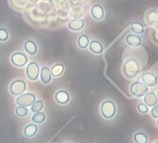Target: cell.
I'll list each match as a JSON object with an SVG mask.
<instances>
[{
    "label": "cell",
    "mask_w": 158,
    "mask_h": 143,
    "mask_svg": "<svg viewBox=\"0 0 158 143\" xmlns=\"http://www.w3.org/2000/svg\"><path fill=\"white\" fill-rule=\"evenodd\" d=\"M8 38H9L8 31L4 27H0V42H6Z\"/></svg>",
    "instance_id": "obj_26"
},
{
    "label": "cell",
    "mask_w": 158,
    "mask_h": 143,
    "mask_svg": "<svg viewBox=\"0 0 158 143\" xmlns=\"http://www.w3.org/2000/svg\"><path fill=\"white\" fill-rule=\"evenodd\" d=\"M36 101V97L32 93H23L16 99V103L19 106L30 107Z\"/></svg>",
    "instance_id": "obj_3"
},
{
    "label": "cell",
    "mask_w": 158,
    "mask_h": 143,
    "mask_svg": "<svg viewBox=\"0 0 158 143\" xmlns=\"http://www.w3.org/2000/svg\"><path fill=\"white\" fill-rule=\"evenodd\" d=\"M100 112H101L102 116L105 119L110 120V119L114 118L117 114V106L114 101L106 100L102 102V104L100 106Z\"/></svg>",
    "instance_id": "obj_1"
},
{
    "label": "cell",
    "mask_w": 158,
    "mask_h": 143,
    "mask_svg": "<svg viewBox=\"0 0 158 143\" xmlns=\"http://www.w3.org/2000/svg\"><path fill=\"white\" fill-rule=\"evenodd\" d=\"M38 130H39V128L36 124H29V125L25 126V127L23 129V135L26 138L31 139L37 135Z\"/></svg>",
    "instance_id": "obj_12"
},
{
    "label": "cell",
    "mask_w": 158,
    "mask_h": 143,
    "mask_svg": "<svg viewBox=\"0 0 158 143\" xmlns=\"http://www.w3.org/2000/svg\"><path fill=\"white\" fill-rule=\"evenodd\" d=\"M40 79L43 84L47 85L51 82L52 80V74H51V70L47 66H44L40 70Z\"/></svg>",
    "instance_id": "obj_14"
},
{
    "label": "cell",
    "mask_w": 158,
    "mask_h": 143,
    "mask_svg": "<svg viewBox=\"0 0 158 143\" xmlns=\"http://www.w3.org/2000/svg\"><path fill=\"white\" fill-rule=\"evenodd\" d=\"M23 48L24 50L31 56H34L37 54V51H38V47L36 45V43L33 41V40H26L24 42V45H23Z\"/></svg>",
    "instance_id": "obj_11"
},
{
    "label": "cell",
    "mask_w": 158,
    "mask_h": 143,
    "mask_svg": "<svg viewBox=\"0 0 158 143\" xmlns=\"http://www.w3.org/2000/svg\"><path fill=\"white\" fill-rule=\"evenodd\" d=\"M84 25H85V21L81 19H74L69 20V22L68 23L69 29L74 32L82 30L84 28Z\"/></svg>",
    "instance_id": "obj_13"
},
{
    "label": "cell",
    "mask_w": 158,
    "mask_h": 143,
    "mask_svg": "<svg viewBox=\"0 0 158 143\" xmlns=\"http://www.w3.org/2000/svg\"><path fill=\"white\" fill-rule=\"evenodd\" d=\"M130 90L132 96L136 98H142V97H144L145 94L148 92V87L145 86L142 82H134L131 86Z\"/></svg>",
    "instance_id": "obj_5"
},
{
    "label": "cell",
    "mask_w": 158,
    "mask_h": 143,
    "mask_svg": "<svg viewBox=\"0 0 158 143\" xmlns=\"http://www.w3.org/2000/svg\"><path fill=\"white\" fill-rule=\"evenodd\" d=\"M131 30L134 34H143V33L144 32V27H143V25L141 22H139V21H134V22H132L131 25Z\"/></svg>",
    "instance_id": "obj_22"
},
{
    "label": "cell",
    "mask_w": 158,
    "mask_h": 143,
    "mask_svg": "<svg viewBox=\"0 0 158 143\" xmlns=\"http://www.w3.org/2000/svg\"><path fill=\"white\" fill-rule=\"evenodd\" d=\"M50 70H51V74L53 77H59L64 73L65 67L62 63H56L53 65Z\"/></svg>",
    "instance_id": "obj_18"
},
{
    "label": "cell",
    "mask_w": 158,
    "mask_h": 143,
    "mask_svg": "<svg viewBox=\"0 0 158 143\" xmlns=\"http://www.w3.org/2000/svg\"><path fill=\"white\" fill-rule=\"evenodd\" d=\"M123 69H124V74L129 78L134 77L139 73V65H138L137 61L134 60H129L124 64Z\"/></svg>",
    "instance_id": "obj_6"
},
{
    "label": "cell",
    "mask_w": 158,
    "mask_h": 143,
    "mask_svg": "<svg viewBox=\"0 0 158 143\" xmlns=\"http://www.w3.org/2000/svg\"><path fill=\"white\" fill-rule=\"evenodd\" d=\"M137 110L140 114H146L148 112H149V109H148V106L144 103V102H140L138 105H137Z\"/></svg>",
    "instance_id": "obj_27"
},
{
    "label": "cell",
    "mask_w": 158,
    "mask_h": 143,
    "mask_svg": "<svg viewBox=\"0 0 158 143\" xmlns=\"http://www.w3.org/2000/svg\"><path fill=\"white\" fill-rule=\"evenodd\" d=\"M146 19H147V21L150 22V23L156 22L158 20V12L157 11H155V10L149 11L147 16H146Z\"/></svg>",
    "instance_id": "obj_25"
},
{
    "label": "cell",
    "mask_w": 158,
    "mask_h": 143,
    "mask_svg": "<svg viewBox=\"0 0 158 143\" xmlns=\"http://www.w3.org/2000/svg\"><path fill=\"white\" fill-rule=\"evenodd\" d=\"M156 143H158V141H156Z\"/></svg>",
    "instance_id": "obj_32"
},
{
    "label": "cell",
    "mask_w": 158,
    "mask_h": 143,
    "mask_svg": "<svg viewBox=\"0 0 158 143\" xmlns=\"http://www.w3.org/2000/svg\"><path fill=\"white\" fill-rule=\"evenodd\" d=\"M26 75L31 81H36L40 76V67L35 61H31L26 67Z\"/></svg>",
    "instance_id": "obj_4"
},
{
    "label": "cell",
    "mask_w": 158,
    "mask_h": 143,
    "mask_svg": "<svg viewBox=\"0 0 158 143\" xmlns=\"http://www.w3.org/2000/svg\"><path fill=\"white\" fill-rule=\"evenodd\" d=\"M28 113H29L28 108L27 107H24V106H18L15 109V114L18 117H20V118H23V117L27 116Z\"/></svg>",
    "instance_id": "obj_23"
},
{
    "label": "cell",
    "mask_w": 158,
    "mask_h": 143,
    "mask_svg": "<svg viewBox=\"0 0 158 143\" xmlns=\"http://www.w3.org/2000/svg\"><path fill=\"white\" fill-rule=\"evenodd\" d=\"M144 103L149 107H154L158 103L157 96L154 92H147L143 99Z\"/></svg>",
    "instance_id": "obj_15"
},
{
    "label": "cell",
    "mask_w": 158,
    "mask_h": 143,
    "mask_svg": "<svg viewBox=\"0 0 158 143\" xmlns=\"http://www.w3.org/2000/svg\"><path fill=\"white\" fill-rule=\"evenodd\" d=\"M10 60L14 66L18 68H23L28 63V57L22 52H15L11 55Z\"/></svg>",
    "instance_id": "obj_7"
},
{
    "label": "cell",
    "mask_w": 158,
    "mask_h": 143,
    "mask_svg": "<svg viewBox=\"0 0 158 143\" xmlns=\"http://www.w3.org/2000/svg\"><path fill=\"white\" fill-rule=\"evenodd\" d=\"M156 96H157V99H158V91H157V95H156Z\"/></svg>",
    "instance_id": "obj_30"
},
{
    "label": "cell",
    "mask_w": 158,
    "mask_h": 143,
    "mask_svg": "<svg viewBox=\"0 0 158 143\" xmlns=\"http://www.w3.org/2000/svg\"><path fill=\"white\" fill-rule=\"evenodd\" d=\"M89 48H90L91 52H93L94 54H101L103 52V50H104L103 45L97 40L91 41L90 44H89Z\"/></svg>",
    "instance_id": "obj_17"
},
{
    "label": "cell",
    "mask_w": 158,
    "mask_h": 143,
    "mask_svg": "<svg viewBox=\"0 0 158 143\" xmlns=\"http://www.w3.org/2000/svg\"><path fill=\"white\" fill-rule=\"evenodd\" d=\"M126 42L129 46L138 47L142 44V38L138 34H129L126 37Z\"/></svg>",
    "instance_id": "obj_16"
},
{
    "label": "cell",
    "mask_w": 158,
    "mask_h": 143,
    "mask_svg": "<svg viewBox=\"0 0 158 143\" xmlns=\"http://www.w3.org/2000/svg\"><path fill=\"white\" fill-rule=\"evenodd\" d=\"M65 143H72V142H65Z\"/></svg>",
    "instance_id": "obj_31"
},
{
    "label": "cell",
    "mask_w": 158,
    "mask_h": 143,
    "mask_svg": "<svg viewBox=\"0 0 158 143\" xmlns=\"http://www.w3.org/2000/svg\"><path fill=\"white\" fill-rule=\"evenodd\" d=\"M90 40L86 34H81L78 38V47L81 49H86L89 47Z\"/></svg>",
    "instance_id": "obj_19"
},
{
    "label": "cell",
    "mask_w": 158,
    "mask_h": 143,
    "mask_svg": "<svg viewBox=\"0 0 158 143\" xmlns=\"http://www.w3.org/2000/svg\"><path fill=\"white\" fill-rule=\"evenodd\" d=\"M46 120V114L44 113L39 112V113H35L33 114V115L31 116V122L33 124H42Z\"/></svg>",
    "instance_id": "obj_20"
},
{
    "label": "cell",
    "mask_w": 158,
    "mask_h": 143,
    "mask_svg": "<svg viewBox=\"0 0 158 143\" xmlns=\"http://www.w3.org/2000/svg\"><path fill=\"white\" fill-rule=\"evenodd\" d=\"M142 83H143L148 87H154L157 84V77L152 73H144L142 75Z\"/></svg>",
    "instance_id": "obj_9"
},
{
    "label": "cell",
    "mask_w": 158,
    "mask_h": 143,
    "mask_svg": "<svg viewBox=\"0 0 158 143\" xmlns=\"http://www.w3.org/2000/svg\"><path fill=\"white\" fill-rule=\"evenodd\" d=\"M91 15L96 20H102L105 16V10L101 5H94L91 8Z\"/></svg>",
    "instance_id": "obj_10"
},
{
    "label": "cell",
    "mask_w": 158,
    "mask_h": 143,
    "mask_svg": "<svg viewBox=\"0 0 158 143\" xmlns=\"http://www.w3.org/2000/svg\"><path fill=\"white\" fill-rule=\"evenodd\" d=\"M151 115H152L154 118L158 119V103L156 106H154V107L152 108V110H151Z\"/></svg>",
    "instance_id": "obj_28"
},
{
    "label": "cell",
    "mask_w": 158,
    "mask_h": 143,
    "mask_svg": "<svg viewBox=\"0 0 158 143\" xmlns=\"http://www.w3.org/2000/svg\"><path fill=\"white\" fill-rule=\"evenodd\" d=\"M26 88H27V86H26L25 81H23L22 79H17L10 84L9 92L13 96H19L25 92Z\"/></svg>",
    "instance_id": "obj_2"
},
{
    "label": "cell",
    "mask_w": 158,
    "mask_h": 143,
    "mask_svg": "<svg viewBox=\"0 0 158 143\" xmlns=\"http://www.w3.org/2000/svg\"><path fill=\"white\" fill-rule=\"evenodd\" d=\"M44 101H36L31 106V112L35 114V113H39L42 112L43 108H44Z\"/></svg>",
    "instance_id": "obj_24"
},
{
    "label": "cell",
    "mask_w": 158,
    "mask_h": 143,
    "mask_svg": "<svg viewBox=\"0 0 158 143\" xmlns=\"http://www.w3.org/2000/svg\"><path fill=\"white\" fill-rule=\"evenodd\" d=\"M55 101L59 105H67V104H69V102L70 101V97H69V92H67L66 90H58V91H56V94H55Z\"/></svg>",
    "instance_id": "obj_8"
},
{
    "label": "cell",
    "mask_w": 158,
    "mask_h": 143,
    "mask_svg": "<svg viewBox=\"0 0 158 143\" xmlns=\"http://www.w3.org/2000/svg\"><path fill=\"white\" fill-rule=\"evenodd\" d=\"M156 126H157V127H158V120H157V122H156Z\"/></svg>",
    "instance_id": "obj_29"
},
{
    "label": "cell",
    "mask_w": 158,
    "mask_h": 143,
    "mask_svg": "<svg viewBox=\"0 0 158 143\" xmlns=\"http://www.w3.org/2000/svg\"><path fill=\"white\" fill-rule=\"evenodd\" d=\"M133 140L135 143H148V136L143 132H136L133 136Z\"/></svg>",
    "instance_id": "obj_21"
}]
</instances>
